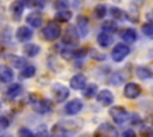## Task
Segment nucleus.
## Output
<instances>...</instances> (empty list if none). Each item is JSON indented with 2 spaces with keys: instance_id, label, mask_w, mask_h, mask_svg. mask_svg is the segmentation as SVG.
Listing matches in <instances>:
<instances>
[{
  "instance_id": "f257e3e1",
  "label": "nucleus",
  "mask_w": 153,
  "mask_h": 137,
  "mask_svg": "<svg viewBox=\"0 0 153 137\" xmlns=\"http://www.w3.org/2000/svg\"><path fill=\"white\" fill-rule=\"evenodd\" d=\"M29 104L31 105L32 110L39 114H45L53 110V104L49 99L41 98L38 94L35 93L29 94Z\"/></svg>"
},
{
  "instance_id": "f03ea898",
  "label": "nucleus",
  "mask_w": 153,
  "mask_h": 137,
  "mask_svg": "<svg viewBox=\"0 0 153 137\" xmlns=\"http://www.w3.org/2000/svg\"><path fill=\"white\" fill-rule=\"evenodd\" d=\"M61 33H62V29L60 26L59 23H56L55 20H51V21H48L44 27L42 29V36L45 41L48 42H54L56 41L57 38L61 37Z\"/></svg>"
},
{
  "instance_id": "7ed1b4c3",
  "label": "nucleus",
  "mask_w": 153,
  "mask_h": 137,
  "mask_svg": "<svg viewBox=\"0 0 153 137\" xmlns=\"http://www.w3.org/2000/svg\"><path fill=\"white\" fill-rule=\"evenodd\" d=\"M109 114L112 122L117 125H122L129 119V113L123 106H111L109 110Z\"/></svg>"
},
{
  "instance_id": "20e7f679",
  "label": "nucleus",
  "mask_w": 153,
  "mask_h": 137,
  "mask_svg": "<svg viewBox=\"0 0 153 137\" xmlns=\"http://www.w3.org/2000/svg\"><path fill=\"white\" fill-rule=\"evenodd\" d=\"M79 37H80V35H79L76 27L73 26V25H71L67 29H65L61 39H62V43L65 45H67V46H74V45L78 44Z\"/></svg>"
},
{
  "instance_id": "39448f33",
  "label": "nucleus",
  "mask_w": 153,
  "mask_h": 137,
  "mask_svg": "<svg viewBox=\"0 0 153 137\" xmlns=\"http://www.w3.org/2000/svg\"><path fill=\"white\" fill-rule=\"evenodd\" d=\"M51 94H53L54 101L57 104H61L66 101L67 98L69 96V88L62 83H54L51 87Z\"/></svg>"
},
{
  "instance_id": "423d86ee",
  "label": "nucleus",
  "mask_w": 153,
  "mask_h": 137,
  "mask_svg": "<svg viewBox=\"0 0 153 137\" xmlns=\"http://www.w3.org/2000/svg\"><path fill=\"white\" fill-rule=\"evenodd\" d=\"M130 52V48L129 45H127L126 43H118L115 45V48H112L111 50V60L114 62H122Z\"/></svg>"
},
{
  "instance_id": "0eeeda50",
  "label": "nucleus",
  "mask_w": 153,
  "mask_h": 137,
  "mask_svg": "<svg viewBox=\"0 0 153 137\" xmlns=\"http://www.w3.org/2000/svg\"><path fill=\"white\" fill-rule=\"evenodd\" d=\"M94 137H120L117 129L110 123H102L94 130Z\"/></svg>"
},
{
  "instance_id": "6e6552de",
  "label": "nucleus",
  "mask_w": 153,
  "mask_h": 137,
  "mask_svg": "<svg viewBox=\"0 0 153 137\" xmlns=\"http://www.w3.org/2000/svg\"><path fill=\"white\" fill-rule=\"evenodd\" d=\"M141 94V87L136 82H127L123 88V95L127 99H136Z\"/></svg>"
},
{
  "instance_id": "1a4fd4ad",
  "label": "nucleus",
  "mask_w": 153,
  "mask_h": 137,
  "mask_svg": "<svg viewBox=\"0 0 153 137\" xmlns=\"http://www.w3.org/2000/svg\"><path fill=\"white\" fill-rule=\"evenodd\" d=\"M76 30L80 35L81 38L86 37L88 35V30H90V20L86 15L84 14H79L76 17Z\"/></svg>"
},
{
  "instance_id": "9d476101",
  "label": "nucleus",
  "mask_w": 153,
  "mask_h": 137,
  "mask_svg": "<svg viewBox=\"0 0 153 137\" xmlns=\"http://www.w3.org/2000/svg\"><path fill=\"white\" fill-rule=\"evenodd\" d=\"M82 107H84V102L80 99L75 98V99H72L71 101H68L65 105V112L68 116H75L82 110Z\"/></svg>"
},
{
  "instance_id": "9b49d317",
  "label": "nucleus",
  "mask_w": 153,
  "mask_h": 137,
  "mask_svg": "<svg viewBox=\"0 0 153 137\" xmlns=\"http://www.w3.org/2000/svg\"><path fill=\"white\" fill-rule=\"evenodd\" d=\"M24 7H25V2L22 0H17V1H12L10 4V13L13 18V20L18 21L20 20L23 12H24Z\"/></svg>"
},
{
  "instance_id": "f8f14e48",
  "label": "nucleus",
  "mask_w": 153,
  "mask_h": 137,
  "mask_svg": "<svg viewBox=\"0 0 153 137\" xmlns=\"http://www.w3.org/2000/svg\"><path fill=\"white\" fill-rule=\"evenodd\" d=\"M87 85V77L84 74H75L69 80V87L75 91H82Z\"/></svg>"
},
{
  "instance_id": "ddd939ff",
  "label": "nucleus",
  "mask_w": 153,
  "mask_h": 137,
  "mask_svg": "<svg viewBox=\"0 0 153 137\" xmlns=\"http://www.w3.org/2000/svg\"><path fill=\"white\" fill-rule=\"evenodd\" d=\"M96 100H97V102H99L103 106H110V105H112L115 98H114V94H112L111 91L102 89V91L98 92V94L96 96Z\"/></svg>"
},
{
  "instance_id": "4468645a",
  "label": "nucleus",
  "mask_w": 153,
  "mask_h": 137,
  "mask_svg": "<svg viewBox=\"0 0 153 137\" xmlns=\"http://www.w3.org/2000/svg\"><path fill=\"white\" fill-rule=\"evenodd\" d=\"M32 36H33V31L29 26H19L16 31V38L20 43L29 42L32 38Z\"/></svg>"
},
{
  "instance_id": "2eb2a0df",
  "label": "nucleus",
  "mask_w": 153,
  "mask_h": 137,
  "mask_svg": "<svg viewBox=\"0 0 153 137\" xmlns=\"http://www.w3.org/2000/svg\"><path fill=\"white\" fill-rule=\"evenodd\" d=\"M5 58H6L7 63H8L11 67L16 68V69H23L24 67H26V60H25L24 57L19 56V55L8 54V55L5 56Z\"/></svg>"
},
{
  "instance_id": "dca6fc26",
  "label": "nucleus",
  "mask_w": 153,
  "mask_h": 137,
  "mask_svg": "<svg viewBox=\"0 0 153 137\" xmlns=\"http://www.w3.org/2000/svg\"><path fill=\"white\" fill-rule=\"evenodd\" d=\"M26 23L32 27V29H38L42 26V23H43V17L42 14L38 12V11H32L30 12L26 18H25Z\"/></svg>"
},
{
  "instance_id": "f3484780",
  "label": "nucleus",
  "mask_w": 153,
  "mask_h": 137,
  "mask_svg": "<svg viewBox=\"0 0 153 137\" xmlns=\"http://www.w3.org/2000/svg\"><path fill=\"white\" fill-rule=\"evenodd\" d=\"M120 37L122 38V41L124 43L131 44L137 39V33H136V31L134 29L127 27V29H123V30L120 31Z\"/></svg>"
},
{
  "instance_id": "a211bd4d",
  "label": "nucleus",
  "mask_w": 153,
  "mask_h": 137,
  "mask_svg": "<svg viewBox=\"0 0 153 137\" xmlns=\"http://www.w3.org/2000/svg\"><path fill=\"white\" fill-rule=\"evenodd\" d=\"M14 79V71L8 66H0V82L10 83Z\"/></svg>"
},
{
  "instance_id": "6ab92c4d",
  "label": "nucleus",
  "mask_w": 153,
  "mask_h": 137,
  "mask_svg": "<svg viewBox=\"0 0 153 137\" xmlns=\"http://www.w3.org/2000/svg\"><path fill=\"white\" fill-rule=\"evenodd\" d=\"M109 12H110L111 18L112 19H116V20L124 21V20H127L129 18V14L124 10H122L120 7H116V6H111L110 10H109Z\"/></svg>"
},
{
  "instance_id": "aec40b11",
  "label": "nucleus",
  "mask_w": 153,
  "mask_h": 137,
  "mask_svg": "<svg viewBox=\"0 0 153 137\" xmlns=\"http://www.w3.org/2000/svg\"><path fill=\"white\" fill-rule=\"evenodd\" d=\"M67 136H68V131L65 127V125H62L61 123L54 124L53 127L50 129L49 137H67Z\"/></svg>"
},
{
  "instance_id": "412c9836",
  "label": "nucleus",
  "mask_w": 153,
  "mask_h": 137,
  "mask_svg": "<svg viewBox=\"0 0 153 137\" xmlns=\"http://www.w3.org/2000/svg\"><path fill=\"white\" fill-rule=\"evenodd\" d=\"M39 51H41L39 45H37L35 43H26L23 46V54L26 57H35L39 54Z\"/></svg>"
},
{
  "instance_id": "4be33fe9",
  "label": "nucleus",
  "mask_w": 153,
  "mask_h": 137,
  "mask_svg": "<svg viewBox=\"0 0 153 137\" xmlns=\"http://www.w3.org/2000/svg\"><path fill=\"white\" fill-rule=\"evenodd\" d=\"M23 92V86L20 83H11L6 89V95L8 99H14L18 95H20Z\"/></svg>"
},
{
  "instance_id": "5701e85b",
  "label": "nucleus",
  "mask_w": 153,
  "mask_h": 137,
  "mask_svg": "<svg viewBox=\"0 0 153 137\" xmlns=\"http://www.w3.org/2000/svg\"><path fill=\"white\" fill-rule=\"evenodd\" d=\"M114 42V38L111 37V35L105 33V32H100L97 36V43L100 48H109Z\"/></svg>"
},
{
  "instance_id": "b1692460",
  "label": "nucleus",
  "mask_w": 153,
  "mask_h": 137,
  "mask_svg": "<svg viewBox=\"0 0 153 137\" xmlns=\"http://www.w3.org/2000/svg\"><path fill=\"white\" fill-rule=\"evenodd\" d=\"M73 17V12L69 10H65V11H59L55 13L54 19L56 23H68Z\"/></svg>"
},
{
  "instance_id": "393cba45",
  "label": "nucleus",
  "mask_w": 153,
  "mask_h": 137,
  "mask_svg": "<svg viewBox=\"0 0 153 137\" xmlns=\"http://www.w3.org/2000/svg\"><path fill=\"white\" fill-rule=\"evenodd\" d=\"M136 76L140 80H148V79L153 77V69L149 67L140 66L136 68Z\"/></svg>"
},
{
  "instance_id": "a878e982",
  "label": "nucleus",
  "mask_w": 153,
  "mask_h": 137,
  "mask_svg": "<svg viewBox=\"0 0 153 137\" xmlns=\"http://www.w3.org/2000/svg\"><path fill=\"white\" fill-rule=\"evenodd\" d=\"M102 30L103 32L105 33H109V35H112L115 32H117L118 30V25L115 20H105L103 24H102Z\"/></svg>"
},
{
  "instance_id": "bb28decb",
  "label": "nucleus",
  "mask_w": 153,
  "mask_h": 137,
  "mask_svg": "<svg viewBox=\"0 0 153 137\" xmlns=\"http://www.w3.org/2000/svg\"><path fill=\"white\" fill-rule=\"evenodd\" d=\"M124 80H126V76H124L123 71H120V70H118V71H115V73L111 74L110 79H109V82H110L112 86L118 87L120 85H122V83L124 82Z\"/></svg>"
},
{
  "instance_id": "cd10ccee",
  "label": "nucleus",
  "mask_w": 153,
  "mask_h": 137,
  "mask_svg": "<svg viewBox=\"0 0 153 137\" xmlns=\"http://www.w3.org/2000/svg\"><path fill=\"white\" fill-rule=\"evenodd\" d=\"M82 94L87 99H91L93 96H97V94H98V87H97V85L96 83H88V85H86V87L82 89Z\"/></svg>"
},
{
  "instance_id": "c85d7f7f",
  "label": "nucleus",
  "mask_w": 153,
  "mask_h": 137,
  "mask_svg": "<svg viewBox=\"0 0 153 137\" xmlns=\"http://www.w3.org/2000/svg\"><path fill=\"white\" fill-rule=\"evenodd\" d=\"M36 74V67L32 66V64H27L26 67H24L22 70H20V77L22 79H31Z\"/></svg>"
},
{
  "instance_id": "c756f323",
  "label": "nucleus",
  "mask_w": 153,
  "mask_h": 137,
  "mask_svg": "<svg viewBox=\"0 0 153 137\" xmlns=\"http://www.w3.org/2000/svg\"><path fill=\"white\" fill-rule=\"evenodd\" d=\"M108 13V7L104 4H97L93 8V15L97 19H103Z\"/></svg>"
},
{
  "instance_id": "7c9ffc66",
  "label": "nucleus",
  "mask_w": 153,
  "mask_h": 137,
  "mask_svg": "<svg viewBox=\"0 0 153 137\" xmlns=\"http://www.w3.org/2000/svg\"><path fill=\"white\" fill-rule=\"evenodd\" d=\"M87 54H88V50H87V48H85V46L72 49V55H73L74 58H84Z\"/></svg>"
},
{
  "instance_id": "2f4dec72",
  "label": "nucleus",
  "mask_w": 153,
  "mask_h": 137,
  "mask_svg": "<svg viewBox=\"0 0 153 137\" xmlns=\"http://www.w3.org/2000/svg\"><path fill=\"white\" fill-rule=\"evenodd\" d=\"M141 31L142 33L146 36V37H149V38H153V24L151 23H146L141 26Z\"/></svg>"
},
{
  "instance_id": "473e14b6",
  "label": "nucleus",
  "mask_w": 153,
  "mask_h": 137,
  "mask_svg": "<svg viewBox=\"0 0 153 137\" xmlns=\"http://www.w3.org/2000/svg\"><path fill=\"white\" fill-rule=\"evenodd\" d=\"M54 7L57 10V12L59 11H65V10H68L69 2L66 1V0H57V1L54 2Z\"/></svg>"
},
{
  "instance_id": "72a5a7b5",
  "label": "nucleus",
  "mask_w": 153,
  "mask_h": 137,
  "mask_svg": "<svg viewBox=\"0 0 153 137\" xmlns=\"http://www.w3.org/2000/svg\"><path fill=\"white\" fill-rule=\"evenodd\" d=\"M18 137H35V133L30 129H27L25 126H22L18 130Z\"/></svg>"
},
{
  "instance_id": "f704fd0d",
  "label": "nucleus",
  "mask_w": 153,
  "mask_h": 137,
  "mask_svg": "<svg viewBox=\"0 0 153 137\" xmlns=\"http://www.w3.org/2000/svg\"><path fill=\"white\" fill-rule=\"evenodd\" d=\"M91 57L93 60H97V61H104L105 60V55L99 52L98 50H92L91 51Z\"/></svg>"
},
{
  "instance_id": "c9c22d12",
  "label": "nucleus",
  "mask_w": 153,
  "mask_h": 137,
  "mask_svg": "<svg viewBox=\"0 0 153 137\" xmlns=\"http://www.w3.org/2000/svg\"><path fill=\"white\" fill-rule=\"evenodd\" d=\"M35 137H49V133H48V131H47V127H45V126L38 127L37 132L35 133Z\"/></svg>"
},
{
  "instance_id": "e433bc0d",
  "label": "nucleus",
  "mask_w": 153,
  "mask_h": 137,
  "mask_svg": "<svg viewBox=\"0 0 153 137\" xmlns=\"http://www.w3.org/2000/svg\"><path fill=\"white\" fill-rule=\"evenodd\" d=\"M25 5L30 6V7H33V8H43L44 7V2L43 1H31V2H25Z\"/></svg>"
},
{
  "instance_id": "4c0bfd02",
  "label": "nucleus",
  "mask_w": 153,
  "mask_h": 137,
  "mask_svg": "<svg viewBox=\"0 0 153 137\" xmlns=\"http://www.w3.org/2000/svg\"><path fill=\"white\" fill-rule=\"evenodd\" d=\"M10 126V120L4 117V116H0V130H5Z\"/></svg>"
},
{
  "instance_id": "58836bf2",
  "label": "nucleus",
  "mask_w": 153,
  "mask_h": 137,
  "mask_svg": "<svg viewBox=\"0 0 153 137\" xmlns=\"http://www.w3.org/2000/svg\"><path fill=\"white\" fill-rule=\"evenodd\" d=\"M122 137H137L135 131L131 130V129H126L123 132H122Z\"/></svg>"
},
{
  "instance_id": "ea45409f",
  "label": "nucleus",
  "mask_w": 153,
  "mask_h": 137,
  "mask_svg": "<svg viewBox=\"0 0 153 137\" xmlns=\"http://www.w3.org/2000/svg\"><path fill=\"white\" fill-rule=\"evenodd\" d=\"M146 18H147V23L153 24V8L149 10V11L146 13Z\"/></svg>"
},
{
  "instance_id": "a19ab883",
  "label": "nucleus",
  "mask_w": 153,
  "mask_h": 137,
  "mask_svg": "<svg viewBox=\"0 0 153 137\" xmlns=\"http://www.w3.org/2000/svg\"><path fill=\"white\" fill-rule=\"evenodd\" d=\"M0 137H10V136H6V135H5V136H0Z\"/></svg>"
}]
</instances>
